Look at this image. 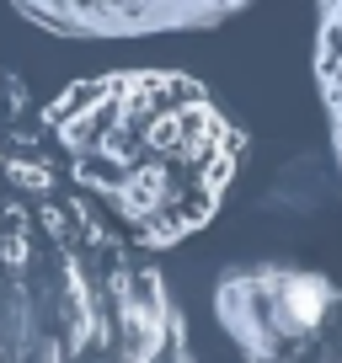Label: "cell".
Returning a JSON list of instances; mask_svg holds the SVG:
<instances>
[{"mask_svg":"<svg viewBox=\"0 0 342 363\" xmlns=\"http://www.w3.org/2000/svg\"><path fill=\"white\" fill-rule=\"evenodd\" d=\"M70 171L145 251L182 240L214 214L241 134L182 75L86 80L48 102Z\"/></svg>","mask_w":342,"mask_h":363,"instance_id":"obj_1","label":"cell"},{"mask_svg":"<svg viewBox=\"0 0 342 363\" xmlns=\"http://www.w3.org/2000/svg\"><path fill=\"white\" fill-rule=\"evenodd\" d=\"M251 305L230 310V331L246 347V363H342V347H331L316 326L289 320L284 294H273L267 284L246 289Z\"/></svg>","mask_w":342,"mask_h":363,"instance_id":"obj_2","label":"cell"}]
</instances>
